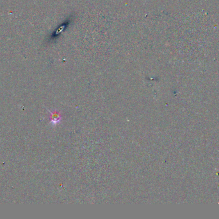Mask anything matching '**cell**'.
Returning a JSON list of instances; mask_svg holds the SVG:
<instances>
[{"label": "cell", "mask_w": 219, "mask_h": 219, "mask_svg": "<svg viewBox=\"0 0 219 219\" xmlns=\"http://www.w3.org/2000/svg\"><path fill=\"white\" fill-rule=\"evenodd\" d=\"M51 122L53 124H57L60 122V121L62 120V117L60 114L58 112H54L51 113Z\"/></svg>", "instance_id": "1"}]
</instances>
